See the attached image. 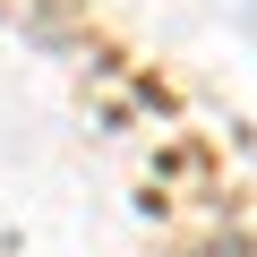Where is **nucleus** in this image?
I'll return each mask as SVG.
<instances>
[{"label":"nucleus","mask_w":257,"mask_h":257,"mask_svg":"<svg viewBox=\"0 0 257 257\" xmlns=\"http://www.w3.org/2000/svg\"><path fill=\"white\" fill-rule=\"evenodd\" d=\"M197 257H257V248H248V240H240V231H223V240H206V248H197Z\"/></svg>","instance_id":"1"}]
</instances>
